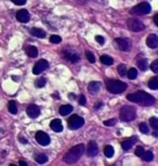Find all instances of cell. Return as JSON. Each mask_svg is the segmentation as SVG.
Returning <instances> with one entry per match:
<instances>
[{
  "label": "cell",
  "mask_w": 158,
  "mask_h": 166,
  "mask_svg": "<svg viewBox=\"0 0 158 166\" xmlns=\"http://www.w3.org/2000/svg\"><path fill=\"white\" fill-rule=\"evenodd\" d=\"M101 90V83L100 82H90L88 85V91L91 94H97Z\"/></svg>",
  "instance_id": "e0dca14e"
},
{
  "label": "cell",
  "mask_w": 158,
  "mask_h": 166,
  "mask_svg": "<svg viewBox=\"0 0 158 166\" xmlns=\"http://www.w3.org/2000/svg\"><path fill=\"white\" fill-rule=\"evenodd\" d=\"M138 141V137H132V138H129V139L124 140V143H121V147H122V149L124 150V151H128V150H130L132 148V146L134 145L135 143Z\"/></svg>",
  "instance_id": "2e32d148"
},
{
  "label": "cell",
  "mask_w": 158,
  "mask_h": 166,
  "mask_svg": "<svg viewBox=\"0 0 158 166\" xmlns=\"http://www.w3.org/2000/svg\"><path fill=\"white\" fill-rule=\"evenodd\" d=\"M67 123L69 130H78V128H80L84 124V118H81V116H77V114H73L68 119Z\"/></svg>",
  "instance_id": "8992f818"
},
{
  "label": "cell",
  "mask_w": 158,
  "mask_h": 166,
  "mask_svg": "<svg viewBox=\"0 0 158 166\" xmlns=\"http://www.w3.org/2000/svg\"><path fill=\"white\" fill-rule=\"evenodd\" d=\"M35 138H36V140H37V143H39V145H41V146H48L51 141L50 136H49L47 133L41 132V131H39V132L36 133Z\"/></svg>",
  "instance_id": "ba28073f"
},
{
  "label": "cell",
  "mask_w": 158,
  "mask_h": 166,
  "mask_svg": "<svg viewBox=\"0 0 158 166\" xmlns=\"http://www.w3.org/2000/svg\"><path fill=\"white\" fill-rule=\"evenodd\" d=\"M95 40L98 41V43H100L101 45H103L105 42V39H104V37H102V36H97L95 37Z\"/></svg>",
  "instance_id": "f35d334b"
},
{
  "label": "cell",
  "mask_w": 158,
  "mask_h": 166,
  "mask_svg": "<svg viewBox=\"0 0 158 166\" xmlns=\"http://www.w3.org/2000/svg\"><path fill=\"white\" fill-rule=\"evenodd\" d=\"M102 106H103V103H97L95 105H94V109L98 110V109H100Z\"/></svg>",
  "instance_id": "b9f144b4"
},
{
  "label": "cell",
  "mask_w": 158,
  "mask_h": 166,
  "mask_svg": "<svg viewBox=\"0 0 158 166\" xmlns=\"http://www.w3.org/2000/svg\"><path fill=\"white\" fill-rule=\"evenodd\" d=\"M20 165H22V166H27V163H26V162H20Z\"/></svg>",
  "instance_id": "7dc6e473"
},
{
  "label": "cell",
  "mask_w": 158,
  "mask_h": 166,
  "mask_svg": "<svg viewBox=\"0 0 158 166\" xmlns=\"http://www.w3.org/2000/svg\"><path fill=\"white\" fill-rule=\"evenodd\" d=\"M61 41H62V38H61L60 36H57V35H52V36L50 37L51 43L57 44V43H61Z\"/></svg>",
  "instance_id": "4dcf8cb0"
},
{
  "label": "cell",
  "mask_w": 158,
  "mask_h": 166,
  "mask_svg": "<svg viewBox=\"0 0 158 166\" xmlns=\"http://www.w3.org/2000/svg\"><path fill=\"white\" fill-rule=\"evenodd\" d=\"M64 56L67 58L69 62H71L73 64H76V63H78L79 62V56H78V54H76V53H69V52H65L64 53Z\"/></svg>",
  "instance_id": "ffe728a7"
},
{
  "label": "cell",
  "mask_w": 158,
  "mask_h": 166,
  "mask_svg": "<svg viewBox=\"0 0 158 166\" xmlns=\"http://www.w3.org/2000/svg\"><path fill=\"white\" fill-rule=\"evenodd\" d=\"M154 23L156 26H158V13H156L154 15Z\"/></svg>",
  "instance_id": "7bdbcfd3"
},
{
  "label": "cell",
  "mask_w": 158,
  "mask_h": 166,
  "mask_svg": "<svg viewBox=\"0 0 158 166\" xmlns=\"http://www.w3.org/2000/svg\"><path fill=\"white\" fill-rule=\"evenodd\" d=\"M117 70H118V73H119V76L120 77H124L126 74H127V69H126V66H124V65H119Z\"/></svg>",
  "instance_id": "1f68e13d"
},
{
  "label": "cell",
  "mask_w": 158,
  "mask_h": 166,
  "mask_svg": "<svg viewBox=\"0 0 158 166\" xmlns=\"http://www.w3.org/2000/svg\"><path fill=\"white\" fill-rule=\"evenodd\" d=\"M127 99L129 101H131V103L139 104V105H141L143 107L152 106V105L155 104L154 97L152 96V95H149V94H147L146 92H142V91L129 94L128 96H127Z\"/></svg>",
  "instance_id": "6da1fadb"
},
{
  "label": "cell",
  "mask_w": 158,
  "mask_h": 166,
  "mask_svg": "<svg viewBox=\"0 0 158 166\" xmlns=\"http://www.w3.org/2000/svg\"><path fill=\"white\" fill-rule=\"evenodd\" d=\"M26 113L29 118L36 119V118L40 116V109H39V107L37 105H29L26 108Z\"/></svg>",
  "instance_id": "8fae6325"
},
{
  "label": "cell",
  "mask_w": 158,
  "mask_h": 166,
  "mask_svg": "<svg viewBox=\"0 0 158 166\" xmlns=\"http://www.w3.org/2000/svg\"><path fill=\"white\" fill-rule=\"evenodd\" d=\"M148 87L149 89L152 90H157L158 89V78L157 77H153L151 80H149V82H148Z\"/></svg>",
  "instance_id": "cb8c5ba5"
},
{
  "label": "cell",
  "mask_w": 158,
  "mask_h": 166,
  "mask_svg": "<svg viewBox=\"0 0 158 166\" xmlns=\"http://www.w3.org/2000/svg\"><path fill=\"white\" fill-rule=\"evenodd\" d=\"M84 153V146L82 143L77 145V146L73 147L69 151H68L64 156V162L67 164H73L76 163L78 160L80 159L82 154Z\"/></svg>",
  "instance_id": "7a4b0ae2"
},
{
  "label": "cell",
  "mask_w": 158,
  "mask_h": 166,
  "mask_svg": "<svg viewBox=\"0 0 158 166\" xmlns=\"http://www.w3.org/2000/svg\"><path fill=\"white\" fill-rule=\"evenodd\" d=\"M8 108H9V111H10L12 114H16V113H17L16 104H15V101H13V100H11L10 103H9V105H8Z\"/></svg>",
  "instance_id": "4316f807"
},
{
  "label": "cell",
  "mask_w": 158,
  "mask_h": 166,
  "mask_svg": "<svg viewBox=\"0 0 158 166\" xmlns=\"http://www.w3.org/2000/svg\"><path fill=\"white\" fill-rule=\"evenodd\" d=\"M119 116H120L121 121H124V122H130L132 120H134L135 116H137L135 108L132 106H124L120 109Z\"/></svg>",
  "instance_id": "277c9868"
},
{
  "label": "cell",
  "mask_w": 158,
  "mask_h": 166,
  "mask_svg": "<svg viewBox=\"0 0 158 166\" xmlns=\"http://www.w3.org/2000/svg\"><path fill=\"white\" fill-rule=\"evenodd\" d=\"M100 60H101V63H103L104 65H106V66H111V65H113V63H114V60H113L111 56H108V55H102V56L100 57Z\"/></svg>",
  "instance_id": "7402d4cb"
},
{
  "label": "cell",
  "mask_w": 158,
  "mask_h": 166,
  "mask_svg": "<svg viewBox=\"0 0 158 166\" xmlns=\"http://www.w3.org/2000/svg\"><path fill=\"white\" fill-rule=\"evenodd\" d=\"M141 157L144 160L145 162H151V161H153V159H154V154H153L152 151H144L143 154L141 155Z\"/></svg>",
  "instance_id": "603a6c76"
},
{
  "label": "cell",
  "mask_w": 158,
  "mask_h": 166,
  "mask_svg": "<svg viewBox=\"0 0 158 166\" xmlns=\"http://www.w3.org/2000/svg\"><path fill=\"white\" fill-rule=\"evenodd\" d=\"M151 69L153 70V71H154L155 73H158V60H154V62L152 63Z\"/></svg>",
  "instance_id": "8d00e7d4"
},
{
  "label": "cell",
  "mask_w": 158,
  "mask_h": 166,
  "mask_svg": "<svg viewBox=\"0 0 158 166\" xmlns=\"http://www.w3.org/2000/svg\"><path fill=\"white\" fill-rule=\"evenodd\" d=\"M29 18H30V15L27 10L23 9V10L17 11L16 20L19 21V22H21V23H28V22H29Z\"/></svg>",
  "instance_id": "7c38bea8"
},
{
  "label": "cell",
  "mask_w": 158,
  "mask_h": 166,
  "mask_svg": "<svg viewBox=\"0 0 158 166\" xmlns=\"http://www.w3.org/2000/svg\"><path fill=\"white\" fill-rule=\"evenodd\" d=\"M50 127L51 130H53L54 132L56 133H61L63 131V124H62V121L60 119H54L52 122L50 123Z\"/></svg>",
  "instance_id": "9a60e30c"
},
{
  "label": "cell",
  "mask_w": 158,
  "mask_h": 166,
  "mask_svg": "<svg viewBox=\"0 0 158 166\" xmlns=\"http://www.w3.org/2000/svg\"><path fill=\"white\" fill-rule=\"evenodd\" d=\"M146 44L151 49H156L158 47V36L156 33H151L147 36L146 39Z\"/></svg>",
  "instance_id": "4fadbf2b"
},
{
  "label": "cell",
  "mask_w": 158,
  "mask_h": 166,
  "mask_svg": "<svg viewBox=\"0 0 158 166\" xmlns=\"http://www.w3.org/2000/svg\"><path fill=\"white\" fill-rule=\"evenodd\" d=\"M46 85V79L44 78H40L36 81V87H44Z\"/></svg>",
  "instance_id": "d590c367"
},
{
  "label": "cell",
  "mask_w": 158,
  "mask_h": 166,
  "mask_svg": "<svg viewBox=\"0 0 158 166\" xmlns=\"http://www.w3.org/2000/svg\"><path fill=\"white\" fill-rule=\"evenodd\" d=\"M152 7L148 2H141L140 4L133 7L130 10V14L132 15H146V14L151 13Z\"/></svg>",
  "instance_id": "5b68a950"
},
{
  "label": "cell",
  "mask_w": 158,
  "mask_h": 166,
  "mask_svg": "<svg viewBox=\"0 0 158 166\" xmlns=\"http://www.w3.org/2000/svg\"><path fill=\"white\" fill-rule=\"evenodd\" d=\"M106 89L112 94H120L127 89V84L124 82H121L119 80L108 79L106 80Z\"/></svg>",
  "instance_id": "3957f363"
},
{
  "label": "cell",
  "mask_w": 158,
  "mask_h": 166,
  "mask_svg": "<svg viewBox=\"0 0 158 166\" xmlns=\"http://www.w3.org/2000/svg\"><path fill=\"white\" fill-rule=\"evenodd\" d=\"M104 154L106 155V157H112V156L114 155V148L112 146H105L104 148Z\"/></svg>",
  "instance_id": "484cf974"
},
{
  "label": "cell",
  "mask_w": 158,
  "mask_h": 166,
  "mask_svg": "<svg viewBox=\"0 0 158 166\" xmlns=\"http://www.w3.org/2000/svg\"><path fill=\"white\" fill-rule=\"evenodd\" d=\"M73 106H71V105H64V106H61L60 108V114L61 116H67V114H69V113L73 111Z\"/></svg>",
  "instance_id": "44dd1931"
},
{
  "label": "cell",
  "mask_w": 158,
  "mask_h": 166,
  "mask_svg": "<svg viewBox=\"0 0 158 166\" xmlns=\"http://www.w3.org/2000/svg\"><path fill=\"white\" fill-rule=\"evenodd\" d=\"M25 52H26L27 56L31 57V58H35V57H37V55H38L37 48L34 47V45H29V47H27L26 49H25Z\"/></svg>",
  "instance_id": "d6986e66"
},
{
  "label": "cell",
  "mask_w": 158,
  "mask_h": 166,
  "mask_svg": "<svg viewBox=\"0 0 158 166\" xmlns=\"http://www.w3.org/2000/svg\"><path fill=\"white\" fill-rule=\"evenodd\" d=\"M127 26L131 31H134V33H139V31L145 29L144 24L137 18H129L128 22H127Z\"/></svg>",
  "instance_id": "52a82bcc"
},
{
  "label": "cell",
  "mask_w": 158,
  "mask_h": 166,
  "mask_svg": "<svg viewBox=\"0 0 158 166\" xmlns=\"http://www.w3.org/2000/svg\"><path fill=\"white\" fill-rule=\"evenodd\" d=\"M143 152H144V148H143V147H138V148L135 149V155L141 156L142 154H143Z\"/></svg>",
  "instance_id": "74e56055"
},
{
  "label": "cell",
  "mask_w": 158,
  "mask_h": 166,
  "mask_svg": "<svg viewBox=\"0 0 158 166\" xmlns=\"http://www.w3.org/2000/svg\"><path fill=\"white\" fill-rule=\"evenodd\" d=\"M30 35L34 37H37V38H40V39L46 38V31L42 30L41 28H36V27L30 29Z\"/></svg>",
  "instance_id": "ac0fdd59"
},
{
  "label": "cell",
  "mask_w": 158,
  "mask_h": 166,
  "mask_svg": "<svg viewBox=\"0 0 158 166\" xmlns=\"http://www.w3.org/2000/svg\"><path fill=\"white\" fill-rule=\"evenodd\" d=\"M78 4H84V2H87V0H76Z\"/></svg>",
  "instance_id": "bcb514c9"
},
{
  "label": "cell",
  "mask_w": 158,
  "mask_h": 166,
  "mask_svg": "<svg viewBox=\"0 0 158 166\" xmlns=\"http://www.w3.org/2000/svg\"><path fill=\"white\" fill-rule=\"evenodd\" d=\"M19 139H20V141L22 143H27V141H26V139H25V138H22V137H21V138H19Z\"/></svg>",
  "instance_id": "ee69618b"
},
{
  "label": "cell",
  "mask_w": 158,
  "mask_h": 166,
  "mask_svg": "<svg viewBox=\"0 0 158 166\" xmlns=\"http://www.w3.org/2000/svg\"><path fill=\"white\" fill-rule=\"evenodd\" d=\"M115 42L117 44V48L120 51H124V52H127V51L130 50L131 48V44L127 39H124V38H116L115 39Z\"/></svg>",
  "instance_id": "30bf717a"
},
{
  "label": "cell",
  "mask_w": 158,
  "mask_h": 166,
  "mask_svg": "<svg viewBox=\"0 0 158 166\" xmlns=\"http://www.w3.org/2000/svg\"><path fill=\"white\" fill-rule=\"evenodd\" d=\"M149 125L153 127V130L154 131H157L158 130V119L157 118H155V116L151 118V119H149Z\"/></svg>",
  "instance_id": "f546056e"
},
{
  "label": "cell",
  "mask_w": 158,
  "mask_h": 166,
  "mask_svg": "<svg viewBox=\"0 0 158 166\" xmlns=\"http://www.w3.org/2000/svg\"><path fill=\"white\" fill-rule=\"evenodd\" d=\"M47 68H49V63H48L46 60H40L34 66L33 72H34V74H40V73L42 72V71H44Z\"/></svg>",
  "instance_id": "9c48e42d"
},
{
  "label": "cell",
  "mask_w": 158,
  "mask_h": 166,
  "mask_svg": "<svg viewBox=\"0 0 158 166\" xmlns=\"http://www.w3.org/2000/svg\"><path fill=\"white\" fill-rule=\"evenodd\" d=\"M68 97H69L71 99H75V94H68Z\"/></svg>",
  "instance_id": "f6af8a7d"
},
{
  "label": "cell",
  "mask_w": 158,
  "mask_h": 166,
  "mask_svg": "<svg viewBox=\"0 0 158 166\" xmlns=\"http://www.w3.org/2000/svg\"><path fill=\"white\" fill-rule=\"evenodd\" d=\"M87 153L89 156H95L99 153V147L98 143L95 141H91L88 145V149H87Z\"/></svg>",
  "instance_id": "5bb4252c"
},
{
  "label": "cell",
  "mask_w": 158,
  "mask_h": 166,
  "mask_svg": "<svg viewBox=\"0 0 158 166\" xmlns=\"http://www.w3.org/2000/svg\"><path fill=\"white\" fill-rule=\"evenodd\" d=\"M139 128H140V131H141L143 134H148V132H149V128H148L146 123H141L140 126H139Z\"/></svg>",
  "instance_id": "d6a6232c"
},
{
  "label": "cell",
  "mask_w": 158,
  "mask_h": 166,
  "mask_svg": "<svg viewBox=\"0 0 158 166\" xmlns=\"http://www.w3.org/2000/svg\"><path fill=\"white\" fill-rule=\"evenodd\" d=\"M12 2L16 4V6H23V4H26V0H11Z\"/></svg>",
  "instance_id": "ab89813d"
},
{
  "label": "cell",
  "mask_w": 158,
  "mask_h": 166,
  "mask_svg": "<svg viewBox=\"0 0 158 166\" xmlns=\"http://www.w3.org/2000/svg\"><path fill=\"white\" fill-rule=\"evenodd\" d=\"M116 123H117V120L116 119H109L104 121V125L105 126H114Z\"/></svg>",
  "instance_id": "e575fe53"
},
{
  "label": "cell",
  "mask_w": 158,
  "mask_h": 166,
  "mask_svg": "<svg viewBox=\"0 0 158 166\" xmlns=\"http://www.w3.org/2000/svg\"><path fill=\"white\" fill-rule=\"evenodd\" d=\"M138 66L139 68L142 70V71H145V70L147 69L148 68V63H147V60H139L138 62Z\"/></svg>",
  "instance_id": "83f0119b"
},
{
  "label": "cell",
  "mask_w": 158,
  "mask_h": 166,
  "mask_svg": "<svg viewBox=\"0 0 158 166\" xmlns=\"http://www.w3.org/2000/svg\"><path fill=\"white\" fill-rule=\"evenodd\" d=\"M35 160H36V162L39 163V164H44V163L48 162V156L46 155V154H38V155H36Z\"/></svg>",
  "instance_id": "d4e9b609"
},
{
  "label": "cell",
  "mask_w": 158,
  "mask_h": 166,
  "mask_svg": "<svg viewBox=\"0 0 158 166\" xmlns=\"http://www.w3.org/2000/svg\"><path fill=\"white\" fill-rule=\"evenodd\" d=\"M79 104H80L81 106H84L86 105V97L84 95H81L80 98H79Z\"/></svg>",
  "instance_id": "60d3db41"
},
{
  "label": "cell",
  "mask_w": 158,
  "mask_h": 166,
  "mask_svg": "<svg viewBox=\"0 0 158 166\" xmlns=\"http://www.w3.org/2000/svg\"><path fill=\"white\" fill-rule=\"evenodd\" d=\"M127 74H128V78L130 80H133L135 79L137 77H138V70L135 69V68H131V69L127 71Z\"/></svg>",
  "instance_id": "f1b7e54d"
},
{
  "label": "cell",
  "mask_w": 158,
  "mask_h": 166,
  "mask_svg": "<svg viewBox=\"0 0 158 166\" xmlns=\"http://www.w3.org/2000/svg\"><path fill=\"white\" fill-rule=\"evenodd\" d=\"M86 56H87V60H89V63H91V64L95 63V57H94V55H93L92 52L87 51V52H86Z\"/></svg>",
  "instance_id": "836d02e7"
}]
</instances>
